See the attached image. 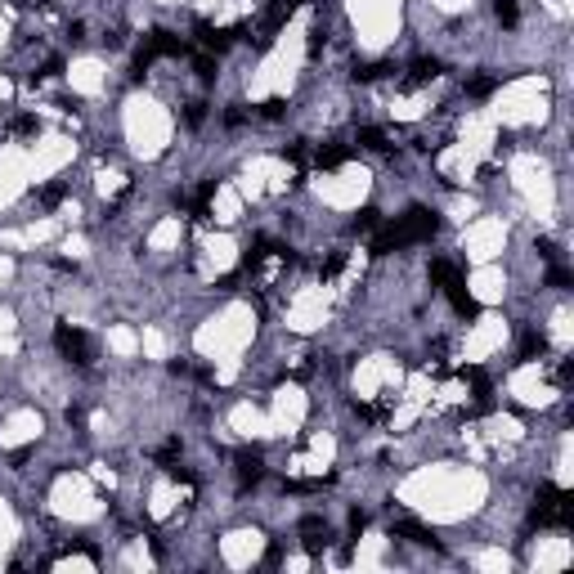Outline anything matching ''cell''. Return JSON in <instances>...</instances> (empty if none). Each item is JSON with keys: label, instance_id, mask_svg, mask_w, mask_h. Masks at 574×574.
Here are the masks:
<instances>
[{"label": "cell", "instance_id": "24", "mask_svg": "<svg viewBox=\"0 0 574 574\" xmlns=\"http://www.w3.org/2000/svg\"><path fill=\"white\" fill-rule=\"evenodd\" d=\"M14 130H18V135H36V130H41V121H36L32 113H23V117H14Z\"/></svg>", "mask_w": 574, "mask_h": 574}, {"label": "cell", "instance_id": "3", "mask_svg": "<svg viewBox=\"0 0 574 574\" xmlns=\"http://www.w3.org/2000/svg\"><path fill=\"white\" fill-rule=\"evenodd\" d=\"M54 346H58V355H63L68 363H77V368H90L94 363V341L85 337L81 327H72V323L54 327Z\"/></svg>", "mask_w": 574, "mask_h": 574}, {"label": "cell", "instance_id": "5", "mask_svg": "<svg viewBox=\"0 0 574 574\" xmlns=\"http://www.w3.org/2000/svg\"><path fill=\"white\" fill-rule=\"evenodd\" d=\"M234 475H238V489L247 494L251 485H261V475H265V458L256 454V449H238V454H234Z\"/></svg>", "mask_w": 574, "mask_h": 574}, {"label": "cell", "instance_id": "33", "mask_svg": "<svg viewBox=\"0 0 574 574\" xmlns=\"http://www.w3.org/2000/svg\"><path fill=\"white\" fill-rule=\"evenodd\" d=\"M539 256H543V261H556V242H547V238H539Z\"/></svg>", "mask_w": 574, "mask_h": 574}, {"label": "cell", "instance_id": "15", "mask_svg": "<svg viewBox=\"0 0 574 574\" xmlns=\"http://www.w3.org/2000/svg\"><path fill=\"white\" fill-rule=\"evenodd\" d=\"M494 14H498V23H503V27H516V23H520L516 0H494Z\"/></svg>", "mask_w": 574, "mask_h": 574}, {"label": "cell", "instance_id": "1", "mask_svg": "<svg viewBox=\"0 0 574 574\" xmlns=\"http://www.w3.org/2000/svg\"><path fill=\"white\" fill-rule=\"evenodd\" d=\"M435 229H439L435 211H426V206H413V211H404L395 225H386L382 234L373 238V256H390V251H399V247H413V242H431Z\"/></svg>", "mask_w": 574, "mask_h": 574}, {"label": "cell", "instance_id": "27", "mask_svg": "<svg viewBox=\"0 0 574 574\" xmlns=\"http://www.w3.org/2000/svg\"><path fill=\"white\" fill-rule=\"evenodd\" d=\"M202 117H206V104H189V113H185L189 126H202Z\"/></svg>", "mask_w": 574, "mask_h": 574}, {"label": "cell", "instance_id": "26", "mask_svg": "<svg viewBox=\"0 0 574 574\" xmlns=\"http://www.w3.org/2000/svg\"><path fill=\"white\" fill-rule=\"evenodd\" d=\"M323 41H327V32H323V27H314V32H310V41H305V50H310V58H319Z\"/></svg>", "mask_w": 574, "mask_h": 574}, {"label": "cell", "instance_id": "18", "mask_svg": "<svg viewBox=\"0 0 574 574\" xmlns=\"http://www.w3.org/2000/svg\"><path fill=\"white\" fill-rule=\"evenodd\" d=\"M193 72H198V81H216V58L211 54H198V58H193Z\"/></svg>", "mask_w": 574, "mask_h": 574}, {"label": "cell", "instance_id": "25", "mask_svg": "<svg viewBox=\"0 0 574 574\" xmlns=\"http://www.w3.org/2000/svg\"><path fill=\"white\" fill-rule=\"evenodd\" d=\"M458 270H454V265H449V261H431V283H444V278H454Z\"/></svg>", "mask_w": 574, "mask_h": 574}, {"label": "cell", "instance_id": "35", "mask_svg": "<svg viewBox=\"0 0 574 574\" xmlns=\"http://www.w3.org/2000/svg\"><path fill=\"white\" fill-rule=\"evenodd\" d=\"M27 458H32V449H14V454H9V462H14V467H23Z\"/></svg>", "mask_w": 574, "mask_h": 574}, {"label": "cell", "instance_id": "22", "mask_svg": "<svg viewBox=\"0 0 574 574\" xmlns=\"http://www.w3.org/2000/svg\"><path fill=\"white\" fill-rule=\"evenodd\" d=\"M494 85H498L494 77H475V81H467V94H475V99H485V94H489Z\"/></svg>", "mask_w": 574, "mask_h": 574}, {"label": "cell", "instance_id": "6", "mask_svg": "<svg viewBox=\"0 0 574 574\" xmlns=\"http://www.w3.org/2000/svg\"><path fill=\"white\" fill-rule=\"evenodd\" d=\"M439 287H444L449 305H454V310L462 314V319H480V301H475L471 292H467V283H462L458 274H454V278H444V283H439Z\"/></svg>", "mask_w": 574, "mask_h": 574}, {"label": "cell", "instance_id": "14", "mask_svg": "<svg viewBox=\"0 0 574 574\" xmlns=\"http://www.w3.org/2000/svg\"><path fill=\"white\" fill-rule=\"evenodd\" d=\"M377 225H382V211H377V206H363V211L355 216V225H350V229H355V234H373Z\"/></svg>", "mask_w": 574, "mask_h": 574}, {"label": "cell", "instance_id": "20", "mask_svg": "<svg viewBox=\"0 0 574 574\" xmlns=\"http://www.w3.org/2000/svg\"><path fill=\"white\" fill-rule=\"evenodd\" d=\"M256 113H261L265 121H278V117H283V113H287V104H283V99H265L261 108H256Z\"/></svg>", "mask_w": 574, "mask_h": 574}, {"label": "cell", "instance_id": "29", "mask_svg": "<svg viewBox=\"0 0 574 574\" xmlns=\"http://www.w3.org/2000/svg\"><path fill=\"white\" fill-rule=\"evenodd\" d=\"M363 525H368V516H363V511H350V534H355V539L363 534Z\"/></svg>", "mask_w": 574, "mask_h": 574}, {"label": "cell", "instance_id": "12", "mask_svg": "<svg viewBox=\"0 0 574 574\" xmlns=\"http://www.w3.org/2000/svg\"><path fill=\"white\" fill-rule=\"evenodd\" d=\"M346 157H350V149H346V144H323V149L314 153V166H319V170H332V166H341V162H346Z\"/></svg>", "mask_w": 574, "mask_h": 574}, {"label": "cell", "instance_id": "32", "mask_svg": "<svg viewBox=\"0 0 574 574\" xmlns=\"http://www.w3.org/2000/svg\"><path fill=\"white\" fill-rule=\"evenodd\" d=\"M278 561H283V547L270 543V547H265V566H278Z\"/></svg>", "mask_w": 574, "mask_h": 574}, {"label": "cell", "instance_id": "2", "mask_svg": "<svg viewBox=\"0 0 574 574\" xmlns=\"http://www.w3.org/2000/svg\"><path fill=\"white\" fill-rule=\"evenodd\" d=\"M530 525H543V530H570L574 525V498L556 485H543L539 498L530 507Z\"/></svg>", "mask_w": 574, "mask_h": 574}, {"label": "cell", "instance_id": "31", "mask_svg": "<svg viewBox=\"0 0 574 574\" xmlns=\"http://www.w3.org/2000/svg\"><path fill=\"white\" fill-rule=\"evenodd\" d=\"M58 72H63V58H50V63L36 72V77H58Z\"/></svg>", "mask_w": 574, "mask_h": 574}, {"label": "cell", "instance_id": "4", "mask_svg": "<svg viewBox=\"0 0 574 574\" xmlns=\"http://www.w3.org/2000/svg\"><path fill=\"white\" fill-rule=\"evenodd\" d=\"M157 54L180 58V54H189V45L180 41V36H170V32H149V41H144L139 54H135V77H139V72H149V63H153Z\"/></svg>", "mask_w": 574, "mask_h": 574}, {"label": "cell", "instance_id": "8", "mask_svg": "<svg viewBox=\"0 0 574 574\" xmlns=\"http://www.w3.org/2000/svg\"><path fill=\"white\" fill-rule=\"evenodd\" d=\"M297 5H301V0H274V5L265 9V45L274 41V32L283 27V23H287L292 14H297Z\"/></svg>", "mask_w": 574, "mask_h": 574}, {"label": "cell", "instance_id": "9", "mask_svg": "<svg viewBox=\"0 0 574 574\" xmlns=\"http://www.w3.org/2000/svg\"><path fill=\"white\" fill-rule=\"evenodd\" d=\"M301 534H305V552L319 556L323 543H327V525H323V516H301Z\"/></svg>", "mask_w": 574, "mask_h": 574}, {"label": "cell", "instance_id": "21", "mask_svg": "<svg viewBox=\"0 0 574 574\" xmlns=\"http://www.w3.org/2000/svg\"><path fill=\"white\" fill-rule=\"evenodd\" d=\"M341 270H346V251H332V256L323 261V278H337Z\"/></svg>", "mask_w": 574, "mask_h": 574}, {"label": "cell", "instance_id": "17", "mask_svg": "<svg viewBox=\"0 0 574 574\" xmlns=\"http://www.w3.org/2000/svg\"><path fill=\"white\" fill-rule=\"evenodd\" d=\"M543 350H547V341H543L539 332H525V341H520V355H525V359H534V355H543Z\"/></svg>", "mask_w": 574, "mask_h": 574}, {"label": "cell", "instance_id": "30", "mask_svg": "<svg viewBox=\"0 0 574 574\" xmlns=\"http://www.w3.org/2000/svg\"><path fill=\"white\" fill-rule=\"evenodd\" d=\"M157 458H162V462H170V458H180V439H166V444H162V454H157Z\"/></svg>", "mask_w": 574, "mask_h": 574}, {"label": "cell", "instance_id": "11", "mask_svg": "<svg viewBox=\"0 0 574 574\" xmlns=\"http://www.w3.org/2000/svg\"><path fill=\"white\" fill-rule=\"evenodd\" d=\"M439 58H413V68H408V85H426V81H435L439 77Z\"/></svg>", "mask_w": 574, "mask_h": 574}, {"label": "cell", "instance_id": "23", "mask_svg": "<svg viewBox=\"0 0 574 574\" xmlns=\"http://www.w3.org/2000/svg\"><path fill=\"white\" fill-rule=\"evenodd\" d=\"M547 287L566 292V287H570V270H561V265H552V270H547Z\"/></svg>", "mask_w": 574, "mask_h": 574}, {"label": "cell", "instance_id": "13", "mask_svg": "<svg viewBox=\"0 0 574 574\" xmlns=\"http://www.w3.org/2000/svg\"><path fill=\"white\" fill-rule=\"evenodd\" d=\"M359 144H363V149H377V153L395 149V144H390V135H386V130H377V126H359Z\"/></svg>", "mask_w": 574, "mask_h": 574}, {"label": "cell", "instance_id": "28", "mask_svg": "<svg viewBox=\"0 0 574 574\" xmlns=\"http://www.w3.org/2000/svg\"><path fill=\"white\" fill-rule=\"evenodd\" d=\"M242 121H247V113H242V104H234V108L225 113V126H242Z\"/></svg>", "mask_w": 574, "mask_h": 574}, {"label": "cell", "instance_id": "34", "mask_svg": "<svg viewBox=\"0 0 574 574\" xmlns=\"http://www.w3.org/2000/svg\"><path fill=\"white\" fill-rule=\"evenodd\" d=\"M68 422L81 426V422H85V408H81V404H68Z\"/></svg>", "mask_w": 574, "mask_h": 574}, {"label": "cell", "instance_id": "16", "mask_svg": "<svg viewBox=\"0 0 574 574\" xmlns=\"http://www.w3.org/2000/svg\"><path fill=\"white\" fill-rule=\"evenodd\" d=\"M386 72H390V63H355L350 77H355V81H382Z\"/></svg>", "mask_w": 574, "mask_h": 574}, {"label": "cell", "instance_id": "19", "mask_svg": "<svg viewBox=\"0 0 574 574\" xmlns=\"http://www.w3.org/2000/svg\"><path fill=\"white\" fill-rule=\"evenodd\" d=\"M63 198H68V185H45L41 189V206H58Z\"/></svg>", "mask_w": 574, "mask_h": 574}, {"label": "cell", "instance_id": "10", "mask_svg": "<svg viewBox=\"0 0 574 574\" xmlns=\"http://www.w3.org/2000/svg\"><path fill=\"white\" fill-rule=\"evenodd\" d=\"M395 534H399V539H408V543H418V547H435V552H439L435 530H426L422 520H399V525H395Z\"/></svg>", "mask_w": 574, "mask_h": 574}, {"label": "cell", "instance_id": "7", "mask_svg": "<svg viewBox=\"0 0 574 574\" xmlns=\"http://www.w3.org/2000/svg\"><path fill=\"white\" fill-rule=\"evenodd\" d=\"M193 32H198V41H202V50H225V45L229 41H238V36L242 32H247V23H234V27H211V23H198V27H193Z\"/></svg>", "mask_w": 574, "mask_h": 574}]
</instances>
